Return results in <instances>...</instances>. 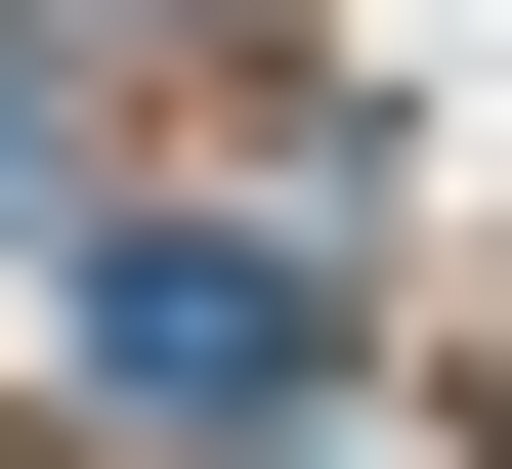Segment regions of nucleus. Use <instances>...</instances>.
I'll use <instances>...</instances> for the list:
<instances>
[{
  "label": "nucleus",
  "instance_id": "obj_1",
  "mask_svg": "<svg viewBox=\"0 0 512 469\" xmlns=\"http://www.w3.org/2000/svg\"><path fill=\"white\" fill-rule=\"evenodd\" d=\"M86 384L128 427H299V384H342V256L299 214H86Z\"/></svg>",
  "mask_w": 512,
  "mask_h": 469
},
{
  "label": "nucleus",
  "instance_id": "obj_2",
  "mask_svg": "<svg viewBox=\"0 0 512 469\" xmlns=\"http://www.w3.org/2000/svg\"><path fill=\"white\" fill-rule=\"evenodd\" d=\"M0 171H43V86H0Z\"/></svg>",
  "mask_w": 512,
  "mask_h": 469
}]
</instances>
